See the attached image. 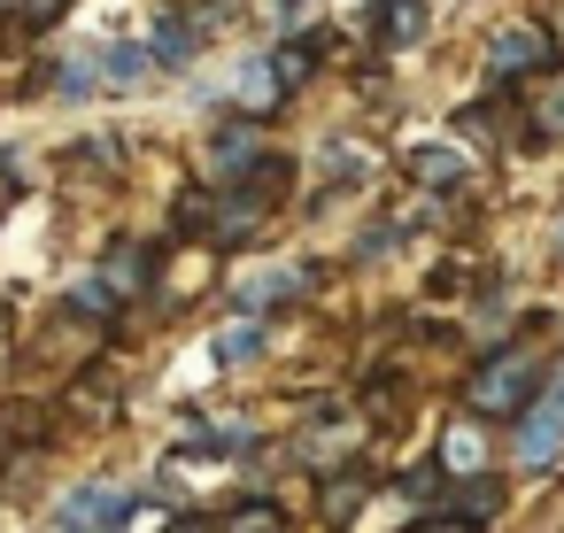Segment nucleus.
<instances>
[{
  "label": "nucleus",
  "mask_w": 564,
  "mask_h": 533,
  "mask_svg": "<svg viewBox=\"0 0 564 533\" xmlns=\"http://www.w3.org/2000/svg\"><path fill=\"white\" fill-rule=\"evenodd\" d=\"M433 456L448 479H479V471H502V425L471 417L448 402V417H433Z\"/></svg>",
  "instance_id": "5"
},
{
  "label": "nucleus",
  "mask_w": 564,
  "mask_h": 533,
  "mask_svg": "<svg viewBox=\"0 0 564 533\" xmlns=\"http://www.w3.org/2000/svg\"><path fill=\"white\" fill-rule=\"evenodd\" d=\"M549 263H556V271H564V209H556V217H549Z\"/></svg>",
  "instance_id": "19"
},
{
  "label": "nucleus",
  "mask_w": 564,
  "mask_h": 533,
  "mask_svg": "<svg viewBox=\"0 0 564 533\" xmlns=\"http://www.w3.org/2000/svg\"><path fill=\"white\" fill-rule=\"evenodd\" d=\"M263 348H271V325L263 317H225L209 333V363L217 371H248V363H263Z\"/></svg>",
  "instance_id": "15"
},
{
  "label": "nucleus",
  "mask_w": 564,
  "mask_h": 533,
  "mask_svg": "<svg viewBox=\"0 0 564 533\" xmlns=\"http://www.w3.org/2000/svg\"><path fill=\"white\" fill-rule=\"evenodd\" d=\"M371 502H387V471L371 456H348V464L317 471V518H325V533H348Z\"/></svg>",
  "instance_id": "6"
},
{
  "label": "nucleus",
  "mask_w": 564,
  "mask_h": 533,
  "mask_svg": "<svg viewBox=\"0 0 564 533\" xmlns=\"http://www.w3.org/2000/svg\"><path fill=\"white\" fill-rule=\"evenodd\" d=\"M202 47H209V24H202L194 9H155V24H148V55H155L163 78H186V70L202 63Z\"/></svg>",
  "instance_id": "10"
},
{
  "label": "nucleus",
  "mask_w": 564,
  "mask_h": 533,
  "mask_svg": "<svg viewBox=\"0 0 564 533\" xmlns=\"http://www.w3.org/2000/svg\"><path fill=\"white\" fill-rule=\"evenodd\" d=\"M94 70H101V86L109 94H140V86H155L163 70H155V55H148V40H101L94 47Z\"/></svg>",
  "instance_id": "14"
},
{
  "label": "nucleus",
  "mask_w": 564,
  "mask_h": 533,
  "mask_svg": "<svg viewBox=\"0 0 564 533\" xmlns=\"http://www.w3.org/2000/svg\"><path fill=\"white\" fill-rule=\"evenodd\" d=\"M178 440L194 448V456H240V464H256L263 456V425L240 410V417H217V410H186L178 417Z\"/></svg>",
  "instance_id": "9"
},
{
  "label": "nucleus",
  "mask_w": 564,
  "mask_h": 533,
  "mask_svg": "<svg viewBox=\"0 0 564 533\" xmlns=\"http://www.w3.org/2000/svg\"><path fill=\"white\" fill-rule=\"evenodd\" d=\"M564 70V40L549 24H502L487 47H479V86L502 94V101H525L541 78Z\"/></svg>",
  "instance_id": "2"
},
{
  "label": "nucleus",
  "mask_w": 564,
  "mask_h": 533,
  "mask_svg": "<svg viewBox=\"0 0 564 533\" xmlns=\"http://www.w3.org/2000/svg\"><path fill=\"white\" fill-rule=\"evenodd\" d=\"M47 94H55L63 109H86V101L101 94V70H94V47H86V55H63V63L47 70Z\"/></svg>",
  "instance_id": "16"
},
{
  "label": "nucleus",
  "mask_w": 564,
  "mask_h": 533,
  "mask_svg": "<svg viewBox=\"0 0 564 533\" xmlns=\"http://www.w3.org/2000/svg\"><path fill=\"white\" fill-rule=\"evenodd\" d=\"M55 309H63L70 325H86V333H117V325H124V309H132V294L94 263V271H78V279L55 294Z\"/></svg>",
  "instance_id": "8"
},
{
  "label": "nucleus",
  "mask_w": 564,
  "mask_h": 533,
  "mask_svg": "<svg viewBox=\"0 0 564 533\" xmlns=\"http://www.w3.org/2000/svg\"><path fill=\"white\" fill-rule=\"evenodd\" d=\"M425 24H433L425 0H371V17H364V32H371L379 55H410L425 40Z\"/></svg>",
  "instance_id": "12"
},
{
  "label": "nucleus",
  "mask_w": 564,
  "mask_h": 533,
  "mask_svg": "<svg viewBox=\"0 0 564 533\" xmlns=\"http://www.w3.org/2000/svg\"><path fill=\"white\" fill-rule=\"evenodd\" d=\"M325 263H294V255H279V263H256V271H240L232 286H225V317H263V325H279L286 309H302V302H317L325 294Z\"/></svg>",
  "instance_id": "3"
},
{
  "label": "nucleus",
  "mask_w": 564,
  "mask_h": 533,
  "mask_svg": "<svg viewBox=\"0 0 564 533\" xmlns=\"http://www.w3.org/2000/svg\"><path fill=\"white\" fill-rule=\"evenodd\" d=\"M163 240H171V232H163ZM163 240H117V248H101V271H109L132 302H148L155 279H163Z\"/></svg>",
  "instance_id": "13"
},
{
  "label": "nucleus",
  "mask_w": 564,
  "mask_h": 533,
  "mask_svg": "<svg viewBox=\"0 0 564 533\" xmlns=\"http://www.w3.org/2000/svg\"><path fill=\"white\" fill-rule=\"evenodd\" d=\"M394 533H495V525H471V518H448V510H425V518H402Z\"/></svg>",
  "instance_id": "18"
},
{
  "label": "nucleus",
  "mask_w": 564,
  "mask_h": 533,
  "mask_svg": "<svg viewBox=\"0 0 564 533\" xmlns=\"http://www.w3.org/2000/svg\"><path fill=\"white\" fill-rule=\"evenodd\" d=\"M402 178L425 194V202H471V186H479V163L456 148V140H417V148H402Z\"/></svg>",
  "instance_id": "7"
},
{
  "label": "nucleus",
  "mask_w": 564,
  "mask_h": 533,
  "mask_svg": "<svg viewBox=\"0 0 564 533\" xmlns=\"http://www.w3.org/2000/svg\"><path fill=\"white\" fill-rule=\"evenodd\" d=\"M271 9H279V24H294V17L310 9V0H271Z\"/></svg>",
  "instance_id": "20"
},
{
  "label": "nucleus",
  "mask_w": 564,
  "mask_h": 533,
  "mask_svg": "<svg viewBox=\"0 0 564 533\" xmlns=\"http://www.w3.org/2000/svg\"><path fill=\"white\" fill-rule=\"evenodd\" d=\"M387 502H394L402 518L441 510V502H448V471H441V456H433V448H417L410 464H394V471H387Z\"/></svg>",
  "instance_id": "11"
},
{
  "label": "nucleus",
  "mask_w": 564,
  "mask_h": 533,
  "mask_svg": "<svg viewBox=\"0 0 564 533\" xmlns=\"http://www.w3.org/2000/svg\"><path fill=\"white\" fill-rule=\"evenodd\" d=\"M502 471L518 487H556L564 479V402L541 394L518 425H502Z\"/></svg>",
  "instance_id": "4"
},
{
  "label": "nucleus",
  "mask_w": 564,
  "mask_h": 533,
  "mask_svg": "<svg viewBox=\"0 0 564 533\" xmlns=\"http://www.w3.org/2000/svg\"><path fill=\"white\" fill-rule=\"evenodd\" d=\"M317 178H325V186H364V178H371V171H364V148L325 140V148H317Z\"/></svg>",
  "instance_id": "17"
},
{
  "label": "nucleus",
  "mask_w": 564,
  "mask_h": 533,
  "mask_svg": "<svg viewBox=\"0 0 564 533\" xmlns=\"http://www.w3.org/2000/svg\"><path fill=\"white\" fill-rule=\"evenodd\" d=\"M549 387H556V340H495V348H471L464 356L456 410H471L487 425H518Z\"/></svg>",
  "instance_id": "1"
}]
</instances>
